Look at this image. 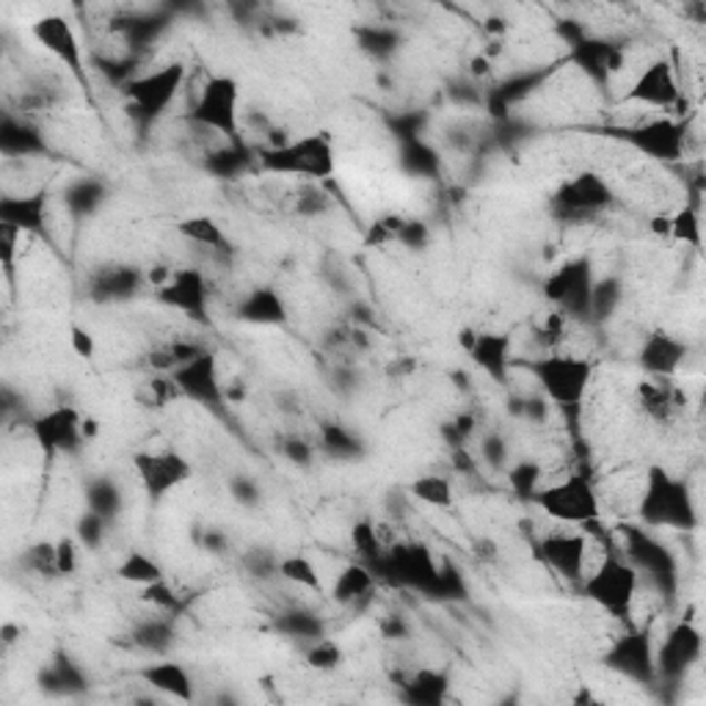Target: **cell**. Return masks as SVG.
Returning <instances> with one entry per match:
<instances>
[{
	"mask_svg": "<svg viewBox=\"0 0 706 706\" xmlns=\"http://www.w3.org/2000/svg\"><path fill=\"white\" fill-rule=\"evenodd\" d=\"M146 285V270L135 268V265H105L92 276V298L100 304L111 301H127V298L139 296Z\"/></svg>",
	"mask_w": 706,
	"mask_h": 706,
	"instance_id": "603a6c76",
	"label": "cell"
},
{
	"mask_svg": "<svg viewBox=\"0 0 706 706\" xmlns=\"http://www.w3.org/2000/svg\"><path fill=\"white\" fill-rule=\"evenodd\" d=\"M580 589H583L585 596H589L591 602H596L607 615H613V618L618 621H630L632 613H635L643 583L641 574L635 572V566H632L624 555L604 552L598 566L585 574Z\"/></svg>",
	"mask_w": 706,
	"mask_h": 706,
	"instance_id": "8992f818",
	"label": "cell"
},
{
	"mask_svg": "<svg viewBox=\"0 0 706 706\" xmlns=\"http://www.w3.org/2000/svg\"><path fill=\"white\" fill-rule=\"evenodd\" d=\"M31 431L39 448L48 456L75 453L86 442V437H83V417L75 409H70V406H59V409L33 420Z\"/></svg>",
	"mask_w": 706,
	"mask_h": 706,
	"instance_id": "d6986e66",
	"label": "cell"
},
{
	"mask_svg": "<svg viewBox=\"0 0 706 706\" xmlns=\"http://www.w3.org/2000/svg\"><path fill=\"white\" fill-rule=\"evenodd\" d=\"M589 535L574 533V530H552L535 544V555L550 572L577 585H583L585 574H589Z\"/></svg>",
	"mask_w": 706,
	"mask_h": 706,
	"instance_id": "7c38bea8",
	"label": "cell"
},
{
	"mask_svg": "<svg viewBox=\"0 0 706 706\" xmlns=\"http://www.w3.org/2000/svg\"><path fill=\"white\" fill-rule=\"evenodd\" d=\"M141 679H144V685L155 687L157 693H166V696L180 698V702H194V679H191L188 668L174 663V659L150 663L146 668H141Z\"/></svg>",
	"mask_w": 706,
	"mask_h": 706,
	"instance_id": "4316f807",
	"label": "cell"
},
{
	"mask_svg": "<svg viewBox=\"0 0 706 706\" xmlns=\"http://www.w3.org/2000/svg\"><path fill=\"white\" fill-rule=\"evenodd\" d=\"M119 577H122L124 583H133L139 585V589H146V585L166 577V572H163L161 563H157L152 555H146V552H130V555L122 561V566H119Z\"/></svg>",
	"mask_w": 706,
	"mask_h": 706,
	"instance_id": "74e56055",
	"label": "cell"
},
{
	"mask_svg": "<svg viewBox=\"0 0 706 706\" xmlns=\"http://www.w3.org/2000/svg\"><path fill=\"white\" fill-rule=\"evenodd\" d=\"M508 483L511 491L524 502H533V497L539 494L541 485L546 483V472L539 461H519L508 470Z\"/></svg>",
	"mask_w": 706,
	"mask_h": 706,
	"instance_id": "ab89813d",
	"label": "cell"
},
{
	"mask_svg": "<svg viewBox=\"0 0 706 706\" xmlns=\"http://www.w3.org/2000/svg\"><path fill=\"white\" fill-rule=\"evenodd\" d=\"M522 367L535 378L541 395L550 398L552 406L561 411H577L583 406L596 372L589 356L569 351L539 354L533 359H524Z\"/></svg>",
	"mask_w": 706,
	"mask_h": 706,
	"instance_id": "6da1fadb",
	"label": "cell"
},
{
	"mask_svg": "<svg viewBox=\"0 0 706 706\" xmlns=\"http://www.w3.org/2000/svg\"><path fill=\"white\" fill-rule=\"evenodd\" d=\"M654 632L652 626H632L626 635L613 641L604 654V665L615 674L626 676L641 685L654 682Z\"/></svg>",
	"mask_w": 706,
	"mask_h": 706,
	"instance_id": "5bb4252c",
	"label": "cell"
},
{
	"mask_svg": "<svg viewBox=\"0 0 706 706\" xmlns=\"http://www.w3.org/2000/svg\"><path fill=\"white\" fill-rule=\"evenodd\" d=\"M0 150L6 157H39L48 152V139L28 119L6 114L0 124Z\"/></svg>",
	"mask_w": 706,
	"mask_h": 706,
	"instance_id": "d4e9b609",
	"label": "cell"
},
{
	"mask_svg": "<svg viewBox=\"0 0 706 706\" xmlns=\"http://www.w3.org/2000/svg\"><path fill=\"white\" fill-rule=\"evenodd\" d=\"M307 663L315 671H335L342 663V648L335 641L318 637V641L307 643Z\"/></svg>",
	"mask_w": 706,
	"mask_h": 706,
	"instance_id": "7dc6e473",
	"label": "cell"
},
{
	"mask_svg": "<svg viewBox=\"0 0 706 706\" xmlns=\"http://www.w3.org/2000/svg\"><path fill=\"white\" fill-rule=\"evenodd\" d=\"M613 139L624 141L626 146H632L641 155L654 157V161L663 163H679L687 155V139H690V130H687L685 119H671V116H652L643 119V122H630L618 124V127L604 130Z\"/></svg>",
	"mask_w": 706,
	"mask_h": 706,
	"instance_id": "9c48e42d",
	"label": "cell"
},
{
	"mask_svg": "<svg viewBox=\"0 0 706 706\" xmlns=\"http://www.w3.org/2000/svg\"><path fill=\"white\" fill-rule=\"evenodd\" d=\"M533 505H539L546 516L569 524V528H589L602 511L596 485H593L591 472L585 470H572L566 478L541 485L539 494L533 497Z\"/></svg>",
	"mask_w": 706,
	"mask_h": 706,
	"instance_id": "52a82bcc",
	"label": "cell"
},
{
	"mask_svg": "<svg viewBox=\"0 0 706 706\" xmlns=\"http://www.w3.org/2000/svg\"><path fill=\"white\" fill-rule=\"evenodd\" d=\"M103 202H105V185L94 177L75 180V183H70V188L64 191V205L75 218L94 216Z\"/></svg>",
	"mask_w": 706,
	"mask_h": 706,
	"instance_id": "d6a6232c",
	"label": "cell"
},
{
	"mask_svg": "<svg viewBox=\"0 0 706 706\" xmlns=\"http://www.w3.org/2000/svg\"><path fill=\"white\" fill-rule=\"evenodd\" d=\"M78 561H81V541L66 535V539L55 541V566H59V574H75Z\"/></svg>",
	"mask_w": 706,
	"mask_h": 706,
	"instance_id": "681fc988",
	"label": "cell"
},
{
	"mask_svg": "<svg viewBox=\"0 0 706 706\" xmlns=\"http://www.w3.org/2000/svg\"><path fill=\"white\" fill-rule=\"evenodd\" d=\"M48 205L50 194L44 188L33 194L3 196L0 199V227H11L22 235L48 233Z\"/></svg>",
	"mask_w": 706,
	"mask_h": 706,
	"instance_id": "44dd1931",
	"label": "cell"
},
{
	"mask_svg": "<svg viewBox=\"0 0 706 706\" xmlns=\"http://www.w3.org/2000/svg\"><path fill=\"white\" fill-rule=\"evenodd\" d=\"M411 494L431 508H450L453 505V485L442 474H422L411 485Z\"/></svg>",
	"mask_w": 706,
	"mask_h": 706,
	"instance_id": "ee69618b",
	"label": "cell"
},
{
	"mask_svg": "<svg viewBox=\"0 0 706 706\" xmlns=\"http://www.w3.org/2000/svg\"><path fill=\"white\" fill-rule=\"evenodd\" d=\"M155 298L166 304L168 309H177L194 324H207V309H211V287H207L205 274L199 268H174L172 279L157 287Z\"/></svg>",
	"mask_w": 706,
	"mask_h": 706,
	"instance_id": "e0dca14e",
	"label": "cell"
},
{
	"mask_svg": "<svg viewBox=\"0 0 706 706\" xmlns=\"http://www.w3.org/2000/svg\"><path fill=\"white\" fill-rule=\"evenodd\" d=\"M569 326H572V320H569L561 309H550L533 329V340L535 346L541 348V354L563 351V342H566L569 337Z\"/></svg>",
	"mask_w": 706,
	"mask_h": 706,
	"instance_id": "d590c367",
	"label": "cell"
},
{
	"mask_svg": "<svg viewBox=\"0 0 706 706\" xmlns=\"http://www.w3.org/2000/svg\"><path fill=\"white\" fill-rule=\"evenodd\" d=\"M233 494H235L237 502H246V505H252V502H257L259 491H257V485L248 483V480H235Z\"/></svg>",
	"mask_w": 706,
	"mask_h": 706,
	"instance_id": "db71d44e",
	"label": "cell"
},
{
	"mask_svg": "<svg viewBox=\"0 0 706 706\" xmlns=\"http://www.w3.org/2000/svg\"><path fill=\"white\" fill-rule=\"evenodd\" d=\"M704 641L693 621H679L665 632L659 643H654V682L682 685L693 668L702 663Z\"/></svg>",
	"mask_w": 706,
	"mask_h": 706,
	"instance_id": "30bf717a",
	"label": "cell"
},
{
	"mask_svg": "<svg viewBox=\"0 0 706 706\" xmlns=\"http://www.w3.org/2000/svg\"><path fill=\"white\" fill-rule=\"evenodd\" d=\"M621 304V282L618 279H596L591 290V313L589 324H604L615 315Z\"/></svg>",
	"mask_w": 706,
	"mask_h": 706,
	"instance_id": "60d3db41",
	"label": "cell"
},
{
	"mask_svg": "<svg viewBox=\"0 0 706 706\" xmlns=\"http://www.w3.org/2000/svg\"><path fill=\"white\" fill-rule=\"evenodd\" d=\"M33 39L48 50L53 59H59L72 72L78 83H86V64H83V44L78 39L75 28L61 14H44L31 25Z\"/></svg>",
	"mask_w": 706,
	"mask_h": 706,
	"instance_id": "ac0fdd59",
	"label": "cell"
},
{
	"mask_svg": "<svg viewBox=\"0 0 706 706\" xmlns=\"http://www.w3.org/2000/svg\"><path fill=\"white\" fill-rule=\"evenodd\" d=\"M448 676L442 671L433 668H420L403 682L406 698L411 704H439L444 702V693H448Z\"/></svg>",
	"mask_w": 706,
	"mask_h": 706,
	"instance_id": "1f68e13d",
	"label": "cell"
},
{
	"mask_svg": "<svg viewBox=\"0 0 706 706\" xmlns=\"http://www.w3.org/2000/svg\"><path fill=\"white\" fill-rule=\"evenodd\" d=\"M235 315L252 326H279L287 320V307L274 287H254L237 301Z\"/></svg>",
	"mask_w": 706,
	"mask_h": 706,
	"instance_id": "484cf974",
	"label": "cell"
},
{
	"mask_svg": "<svg viewBox=\"0 0 706 706\" xmlns=\"http://www.w3.org/2000/svg\"><path fill=\"white\" fill-rule=\"evenodd\" d=\"M615 202L613 188L604 183L602 174L596 172H583L577 177L566 180L561 188L552 196V211L557 218H566V222H580V218L596 216V213L607 211Z\"/></svg>",
	"mask_w": 706,
	"mask_h": 706,
	"instance_id": "4fadbf2b",
	"label": "cell"
},
{
	"mask_svg": "<svg viewBox=\"0 0 706 706\" xmlns=\"http://www.w3.org/2000/svg\"><path fill=\"white\" fill-rule=\"evenodd\" d=\"M513 340L511 335H497V331H474L467 354L472 356L474 365L485 372L494 383H508L513 370Z\"/></svg>",
	"mask_w": 706,
	"mask_h": 706,
	"instance_id": "7402d4cb",
	"label": "cell"
},
{
	"mask_svg": "<svg viewBox=\"0 0 706 706\" xmlns=\"http://www.w3.org/2000/svg\"><path fill=\"white\" fill-rule=\"evenodd\" d=\"M75 539L81 541L83 550H100L109 539V519H103L100 513L86 511L75 524Z\"/></svg>",
	"mask_w": 706,
	"mask_h": 706,
	"instance_id": "bcb514c9",
	"label": "cell"
},
{
	"mask_svg": "<svg viewBox=\"0 0 706 706\" xmlns=\"http://www.w3.org/2000/svg\"><path fill=\"white\" fill-rule=\"evenodd\" d=\"M624 103L643 105L648 111L676 109L682 103V89L674 64L668 59H657L643 66L632 81L630 92L624 94Z\"/></svg>",
	"mask_w": 706,
	"mask_h": 706,
	"instance_id": "2e32d148",
	"label": "cell"
},
{
	"mask_svg": "<svg viewBox=\"0 0 706 706\" xmlns=\"http://www.w3.org/2000/svg\"><path fill=\"white\" fill-rule=\"evenodd\" d=\"M70 346H72V351H75L78 356H83V359H92L94 356V337L89 335L86 329H81V326H75V329H72Z\"/></svg>",
	"mask_w": 706,
	"mask_h": 706,
	"instance_id": "f5cc1de1",
	"label": "cell"
},
{
	"mask_svg": "<svg viewBox=\"0 0 706 706\" xmlns=\"http://www.w3.org/2000/svg\"><path fill=\"white\" fill-rule=\"evenodd\" d=\"M637 519L643 528L693 530L698 524L696 505L685 480L674 478L663 467H648L637 497Z\"/></svg>",
	"mask_w": 706,
	"mask_h": 706,
	"instance_id": "7a4b0ae2",
	"label": "cell"
},
{
	"mask_svg": "<svg viewBox=\"0 0 706 706\" xmlns=\"http://www.w3.org/2000/svg\"><path fill=\"white\" fill-rule=\"evenodd\" d=\"M177 233L183 237H188L196 246L207 248L213 254H229L233 252V241H229L227 233L222 229V224L211 216H194L188 222H183L177 227Z\"/></svg>",
	"mask_w": 706,
	"mask_h": 706,
	"instance_id": "4dcf8cb0",
	"label": "cell"
},
{
	"mask_svg": "<svg viewBox=\"0 0 706 706\" xmlns=\"http://www.w3.org/2000/svg\"><path fill=\"white\" fill-rule=\"evenodd\" d=\"M177 383L183 400H196L207 409H224L227 403V387H224L222 376H218V359L213 351L199 354L196 359L185 361L174 372H168Z\"/></svg>",
	"mask_w": 706,
	"mask_h": 706,
	"instance_id": "9a60e30c",
	"label": "cell"
},
{
	"mask_svg": "<svg viewBox=\"0 0 706 706\" xmlns=\"http://www.w3.org/2000/svg\"><path fill=\"white\" fill-rule=\"evenodd\" d=\"M279 574L287 580V583L296 585V589L324 593V577H320L318 566H315V563L309 561L307 555L282 557V561H279Z\"/></svg>",
	"mask_w": 706,
	"mask_h": 706,
	"instance_id": "f35d334b",
	"label": "cell"
},
{
	"mask_svg": "<svg viewBox=\"0 0 706 706\" xmlns=\"http://www.w3.org/2000/svg\"><path fill=\"white\" fill-rule=\"evenodd\" d=\"M196 130L218 135L222 141H243L241 127V86L229 75H213L205 86L196 92L188 114H185Z\"/></svg>",
	"mask_w": 706,
	"mask_h": 706,
	"instance_id": "ba28073f",
	"label": "cell"
},
{
	"mask_svg": "<svg viewBox=\"0 0 706 706\" xmlns=\"http://www.w3.org/2000/svg\"><path fill=\"white\" fill-rule=\"evenodd\" d=\"M687 359V346L682 340H676L668 331H652V335L643 340L641 346V361L643 370L652 378H668L679 372V367Z\"/></svg>",
	"mask_w": 706,
	"mask_h": 706,
	"instance_id": "cb8c5ba5",
	"label": "cell"
},
{
	"mask_svg": "<svg viewBox=\"0 0 706 706\" xmlns=\"http://www.w3.org/2000/svg\"><path fill=\"white\" fill-rule=\"evenodd\" d=\"M480 453H483V459L489 461V467H494V470L508 467V442L500 437V433H489V437H483V442H480Z\"/></svg>",
	"mask_w": 706,
	"mask_h": 706,
	"instance_id": "f907efd6",
	"label": "cell"
},
{
	"mask_svg": "<svg viewBox=\"0 0 706 706\" xmlns=\"http://www.w3.org/2000/svg\"><path fill=\"white\" fill-rule=\"evenodd\" d=\"M359 37H361V48L370 50V53L376 55H387L398 48V37H395V31H389V28H381V25L365 28Z\"/></svg>",
	"mask_w": 706,
	"mask_h": 706,
	"instance_id": "c3c4849f",
	"label": "cell"
},
{
	"mask_svg": "<svg viewBox=\"0 0 706 706\" xmlns=\"http://www.w3.org/2000/svg\"><path fill=\"white\" fill-rule=\"evenodd\" d=\"M285 456L293 461V464H309L313 461V444L304 442V439H287L285 444Z\"/></svg>",
	"mask_w": 706,
	"mask_h": 706,
	"instance_id": "816d5d0a",
	"label": "cell"
},
{
	"mask_svg": "<svg viewBox=\"0 0 706 706\" xmlns=\"http://www.w3.org/2000/svg\"><path fill=\"white\" fill-rule=\"evenodd\" d=\"M376 572H372L367 563L354 561L340 569V574H337L335 583H331L329 593L337 604H342V607H354L361 598H370L372 589H376Z\"/></svg>",
	"mask_w": 706,
	"mask_h": 706,
	"instance_id": "83f0119b",
	"label": "cell"
},
{
	"mask_svg": "<svg viewBox=\"0 0 706 706\" xmlns=\"http://www.w3.org/2000/svg\"><path fill=\"white\" fill-rule=\"evenodd\" d=\"M205 168L213 177L222 180H235L243 172H248L252 161L257 155L252 152V146L246 141H222V146H213L205 152Z\"/></svg>",
	"mask_w": 706,
	"mask_h": 706,
	"instance_id": "f1b7e54d",
	"label": "cell"
},
{
	"mask_svg": "<svg viewBox=\"0 0 706 706\" xmlns=\"http://www.w3.org/2000/svg\"><path fill=\"white\" fill-rule=\"evenodd\" d=\"M276 624H279V630L285 632V635H290L293 641L313 643L318 641V637H324V621H320L315 613H309V610H301V607L287 610Z\"/></svg>",
	"mask_w": 706,
	"mask_h": 706,
	"instance_id": "b9f144b4",
	"label": "cell"
},
{
	"mask_svg": "<svg viewBox=\"0 0 706 706\" xmlns=\"http://www.w3.org/2000/svg\"><path fill=\"white\" fill-rule=\"evenodd\" d=\"M593 282H596V274H593L589 257L569 259L544 279V298L552 304V309H561L569 320L589 324Z\"/></svg>",
	"mask_w": 706,
	"mask_h": 706,
	"instance_id": "8fae6325",
	"label": "cell"
},
{
	"mask_svg": "<svg viewBox=\"0 0 706 706\" xmlns=\"http://www.w3.org/2000/svg\"><path fill=\"white\" fill-rule=\"evenodd\" d=\"M135 472H139L141 485L152 497H163L183 485L191 478V464L174 450H161V453H139L135 456Z\"/></svg>",
	"mask_w": 706,
	"mask_h": 706,
	"instance_id": "ffe728a7",
	"label": "cell"
},
{
	"mask_svg": "<svg viewBox=\"0 0 706 706\" xmlns=\"http://www.w3.org/2000/svg\"><path fill=\"white\" fill-rule=\"evenodd\" d=\"M124 508L122 489L111 478H94L86 485V511L100 513L103 519L114 522Z\"/></svg>",
	"mask_w": 706,
	"mask_h": 706,
	"instance_id": "e575fe53",
	"label": "cell"
},
{
	"mask_svg": "<svg viewBox=\"0 0 706 706\" xmlns=\"http://www.w3.org/2000/svg\"><path fill=\"white\" fill-rule=\"evenodd\" d=\"M668 235L687 246H702V205L685 202V207L668 216Z\"/></svg>",
	"mask_w": 706,
	"mask_h": 706,
	"instance_id": "7bdbcfd3",
	"label": "cell"
},
{
	"mask_svg": "<svg viewBox=\"0 0 706 706\" xmlns=\"http://www.w3.org/2000/svg\"><path fill=\"white\" fill-rule=\"evenodd\" d=\"M185 83V64L183 61H168L161 70H150L135 75L133 81L119 89L124 100V114L139 127V133H146L157 119L166 114L174 105L177 94L183 92Z\"/></svg>",
	"mask_w": 706,
	"mask_h": 706,
	"instance_id": "3957f363",
	"label": "cell"
},
{
	"mask_svg": "<svg viewBox=\"0 0 706 706\" xmlns=\"http://www.w3.org/2000/svg\"><path fill=\"white\" fill-rule=\"evenodd\" d=\"M174 643V624L161 618H150V621H141L139 626L133 630V646L144 648V652H155L163 654L168 652Z\"/></svg>",
	"mask_w": 706,
	"mask_h": 706,
	"instance_id": "8d00e7d4",
	"label": "cell"
},
{
	"mask_svg": "<svg viewBox=\"0 0 706 706\" xmlns=\"http://www.w3.org/2000/svg\"><path fill=\"white\" fill-rule=\"evenodd\" d=\"M318 444L331 456V459H356V456L361 453L359 439H356L354 433L348 431V428L335 426V422H329V426L320 428V442Z\"/></svg>",
	"mask_w": 706,
	"mask_h": 706,
	"instance_id": "f6af8a7d",
	"label": "cell"
},
{
	"mask_svg": "<svg viewBox=\"0 0 706 706\" xmlns=\"http://www.w3.org/2000/svg\"><path fill=\"white\" fill-rule=\"evenodd\" d=\"M257 161L265 172L301 180H326L337 168L335 141L326 133H309L301 139H285L274 146H265L259 150Z\"/></svg>",
	"mask_w": 706,
	"mask_h": 706,
	"instance_id": "5b68a950",
	"label": "cell"
},
{
	"mask_svg": "<svg viewBox=\"0 0 706 706\" xmlns=\"http://www.w3.org/2000/svg\"><path fill=\"white\" fill-rule=\"evenodd\" d=\"M398 144H400L398 163L400 168H403V174H409V177H422V180L437 177L439 168H442V157H439V152L433 150L426 139H409V141H398Z\"/></svg>",
	"mask_w": 706,
	"mask_h": 706,
	"instance_id": "f546056e",
	"label": "cell"
},
{
	"mask_svg": "<svg viewBox=\"0 0 706 706\" xmlns=\"http://www.w3.org/2000/svg\"><path fill=\"white\" fill-rule=\"evenodd\" d=\"M621 552L626 561L641 574V583H648L659 593V598H674L679 593V561L671 552L663 539L654 535L652 528H637V524H621L618 528Z\"/></svg>",
	"mask_w": 706,
	"mask_h": 706,
	"instance_id": "277c9868",
	"label": "cell"
},
{
	"mask_svg": "<svg viewBox=\"0 0 706 706\" xmlns=\"http://www.w3.org/2000/svg\"><path fill=\"white\" fill-rule=\"evenodd\" d=\"M42 687H48V690H53V693H64V696H70V693L86 690V676H83L81 665H75L70 657L59 654V657H55L53 663L44 668Z\"/></svg>",
	"mask_w": 706,
	"mask_h": 706,
	"instance_id": "836d02e7",
	"label": "cell"
}]
</instances>
